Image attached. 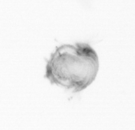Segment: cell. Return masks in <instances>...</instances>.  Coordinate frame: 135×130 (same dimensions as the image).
<instances>
[{
	"label": "cell",
	"mask_w": 135,
	"mask_h": 130,
	"mask_svg": "<svg viewBox=\"0 0 135 130\" xmlns=\"http://www.w3.org/2000/svg\"><path fill=\"white\" fill-rule=\"evenodd\" d=\"M98 69V56L90 44H65L56 47L51 54L44 77L51 84L78 93L92 84Z\"/></svg>",
	"instance_id": "obj_1"
}]
</instances>
